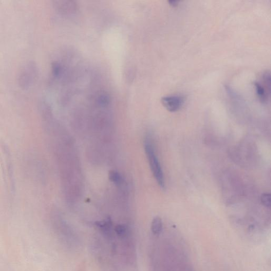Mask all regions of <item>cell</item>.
<instances>
[{"label":"cell","instance_id":"7","mask_svg":"<svg viewBox=\"0 0 271 271\" xmlns=\"http://www.w3.org/2000/svg\"><path fill=\"white\" fill-rule=\"evenodd\" d=\"M264 82L263 87L270 93V75L268 71L265 72L263 75Z\"/></svg>","mask_w":271,"mask_h":271},{"label":"cell","instance_id":"6","mask_svg":"<svg viewBox=\"0 0 271 271\" xmlns=\"http://www.w3.org/2000/svg\"><path fill=\"white\" fill-rule=\"evenodd\" d=\"M109 179L111 182L117 185H121L123 182L121 175L115 171L113 170L109 172Z\"/></svg>","mask_w":271,"mask_h":271},{"label":"cell","instance_id":"10","mask_svg":"<svg viewBox=\"0 0 271 271\" xmlns=\"http://www.w3.org/2000/svg\"><path fill=\"white\" fill-rule=\"evenodd\" d=\"M109 101V100L108 97L106 95H103L101 96L100 98L99 102L101 105L104 106L107 105L108 104Z\"/></svg>","mask_w":271,"mask_h":271},{"label":"cell","instance_id":"1","mask_svg":"<svg viewBox=\"0 0 271 271\" xmlns=\"http://www.w3.org/2000/svg\"><path fill=\"white\" fill-rule=\"evenodd\" d=\"M144 148L148 161L152 175L162 189H165V180L162 168L156 153L153 145L147 138L144 142Z\"/></svg>","mask_w":271,"mask_h":271},{"label":"cell","instance_id":"11","mask_svg":"<svg viewBox=\"0 0 271 271\" xmlns=\"http://www.w3.org/2000/svg\"><path fill=\"white\" fill-rule=\"evenodd\" d=\"M168 4L172 6L173 7H176L178 6L179 4V2L178 1H171V2H168Z\"/></svg>","mask_w":271,"mask_h":271},{"label":"cell","instance_id":"5","mask_svg":"<svg viewBox=\"0 0 271 271\" xmlns=\"http://www.w3.org/2000/svg\"><path fill=\"white\" fill-rule=\"evenodd\" d=\"M151 230L152 233L155 235H159L162 231L163 230V223L162 219L157 217L152 220Z\"/></svg>","mask_w":271,"mask_h":271},{"label":"cell","instance_id":"4","mask_svg":"<svg viewBox=\"0 0 271 271\" xmlns=\"http://www.w3.org/2000/svg\"><path fill=\"white\" fill-rule=\"evenodd\" d=\"M254 86H255L257 94L260 101L263 104H266L270 93L262 86V84L258 82H256Z\"/></svg>","mask_w":271,"mask_h":271},{"label":"cell","instance_id":"9","mask_svg":"<svg viewBox=\"0 0 271 271\" xmlns=\"http://www.w3.org/2000/svg\"><path fill=\"white\" fill-rule=\"evenodd\" d=\"M61 72V66L57 63H55L53 66V73L55 76H59Z\"/></svg>","mask_w":271,"mask_h":271},{"label":"cell","instance_id":"3","mask_svg":"<svg viewBox=\"0 0 271 271\" xmlns=\"http://www.w3.org/2000/svg\"><path fill=\"white\" fill-rule=\"evenodd\" d=\"M163 106L169 112L179 111L184 103V98L180 95H168L161 99Z\"/></svg>","mask_w":271,"mask_h":271},{"label":"cell","instance_id":"8","mask_svg":"<svg viewBox=\"0 0 271 271\" xmlns=\"http://www.w3.org/2000/svg\"><path fill=\"white\" fill-rule=\"evenodd\" d=\"M261 200L262 204L267 208H270L271 205L270 195L268 193H264L262 195Z\"/></svg>","mask_w":271,"mask_h":271},{"label":"cell","instance_id":"2","mask_svg":"<svg viewBox=\"0 0 271 271\" xmlns=\"http://www.w3.org/2000/svg\"><path fill=\"white\" fill-rule=\"evenodd\" d=\"M37 74L36 64L29 62L24 67L19 78V83L23 89H28L35 80Z\"/></svg>","mask_w":271,"mask_h":271}]
</instances>
